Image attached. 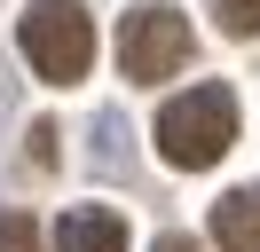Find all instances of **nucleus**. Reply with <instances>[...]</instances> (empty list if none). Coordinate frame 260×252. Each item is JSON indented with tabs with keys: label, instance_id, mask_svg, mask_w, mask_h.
Here are the masks:
<instances>
[{
	"label": "nucleus",
	"instance_id": "obj_6",
	"mask_svg": "<svg viewBox=\"0 0 260 252\" xmlns=\"http://www.w3.org/2000/svg\"><path fill=\"white\" fill-rule=\"evenodd\" d=\"M213 24H221L229 40H252L260 32V0H213Z\"/></svg>",
	"mask_w": 260,
	"mask_h": 252
},
{
	"label": "nucleus",
	"instance_id": "obj_4",
	"mask_svg": "<svg viewBox=\"0 0 260 252\" xmlns=\"http://www.w3.org/2000/svg\"><path fill=\"white\" fill-rule=\"evenodd\" d=\"M55 252H126V220L111 205H71L55 220Z\"/></svg>",
	"mask_w": 260,
	"mask_h": 252
},
{
	"label": "nucleus",
	"instance_id": "obj_1",
	"mask_svg": "<svg viewBox=\"0 0 260 252\" xmlns=\"http://www.w3.org/2000/svg\"><path fill=\"white\" fill-rule=\"evenodd\" d=\"M229 142H237V94L221 87V79H205V87L174 94V103L158 110V158L181 173H205L229 158Z\"/></svg>",
	"mask_w": 260,
	"mask_h": 252
},
{
	"label": "nucleus",
	"instance_id": "obj_8",
	"mask_svg": "<svg viewBox=\"0 0 260 252\" xmlns=\"http://www.w3.org/2000/svg\"><path fill=\"white\" fill-rule=\"evenodd\" d=\"M32 166H55V126H48V118L32 126Z\"/></svg>",
	"mask_w": 260,
	"mask_h": 252
},
{
	"label": "nucleus",
	"instance_id": "obj_2",
	"mask_svg": "<svg viewBox=\"0 0 260 252\" xmlns=\"http://www.w3.org/2000/svg\"><path fill=\"white\" fill-rule=\"evenodd\" d=\"M24 40V63H32L40 79H55V87H71V79H87V63H95V16L79 8V0H32L16 24Z\"/></svg>",
	"mask_w": 260,
	"mask_h": 252
},
{
	"label": "nucleus",
	"instance_id": "obj_3",
	"mask_svg": "<svg viewBox=\"0 0 260 252\" xmlns=\"http://www.w3.org/2000/svg\"><path fill=\"white\" fill-rule=\"evenodd\" d=\"M189 63V16L166 8V0H142V8L118 16V71L134 87H158Z\"/></svg>",
	"mask_w": 260,
	"mask_h": 252
},
{
	"label": "nucleus",
	"instance_id": "obj_9",
	"mask_svg": "<svg viewBox=\"0 0 260 252\" xmlns=\"http://www.w3.org/2000/svg\"><path fill=\"white\" fill-rule=\"evenodd\" d=\"M150 252H205V244H197V236H158Z\"/></svg>",
	"mask_w": 260,
	"mask_h": 252
},
{
	"label": "nucleus",
	"instance_id": "obj_7",
	"mask_svg": "<svg viewBox=\"0 0 260 252\" xmlns=\"http://www.w3.org/2000/svg\"><path fill=\"white\" fill-rule=\"evenodd\" d=\"M0 252H40V229L24 213H0Z\"/></svg>",
	"mask_w": 260,
	"mask_h": 252
},
{
	"label": "nucleus",
	"instance_id": "obj_5",
	"mask_svg": "<svg viewBox=\"0 0 260 252\" xmlns=\"http://www.w3.org/2000/svg\"><path fill=\"white\" fill-rule=\"evenodd\" d=\"M213 244L221 252H260V181L229 189V197L213 205Z\"/></svg>",
	"mask_w": 260,
	"mask_h": 252
}]
</instances>
